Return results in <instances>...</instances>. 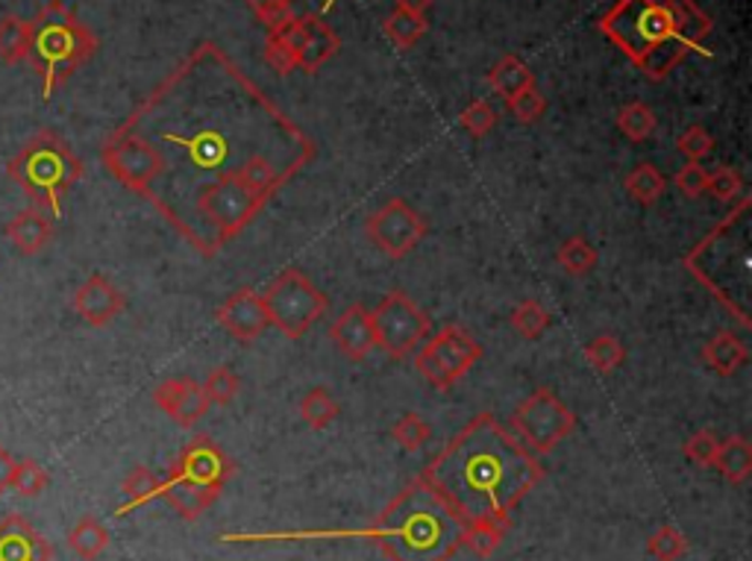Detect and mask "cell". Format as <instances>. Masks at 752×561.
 <instances>
[{
    "instance_id": "cell-1",
    "label": "cell",
    "mask_w": 752,
    "mask_h": 561,
    "mask_svg": "<svg viewBox=\"0 0 752 561\" xmlns=\"http://www.w3.org/2000/svg\"><path fill=\"white\" fill-rule=\"evenodd\" d=\"M541 476L533 450L482 414L432 458L423 479L462 520H512Z\"/></svg>"
},
{
    "instance_id": "cell-2",
    "label": "cell",
    "mask_w": 752,
    "mask_h": 561,
    "mask_svg": "<svg viewBox=\"0 0 752 561\" xmlns=\"http://www.w3.org/2000/svg\"><path fill=\"white\" fill-rule=\"evenodd\" d=\"M600 26L632 62L658 79L670 74L685 53L700 51L711 18L691 0H621Z\"/></svg>"
},
{
    "instance_id": "cell-3",
    "label": "cell",
    "mask_w": 752,
    "mask_h": 561,
    "mask_svg": "<svg viewBox=\"0 0 752 561\" xmlns=\"http://www.w3.org/2000/svg\"><path fill=\"white\" fill-rule=\"evenodd\" d=\"M464 524L436 494V488L420 476L394 497L374 529L379 550L391 561H450L462 547Z\"/></svg>"
},
{
    "instance_id": "cell-4",
    "label": "cell",
    "mask_w": 752,
    "mask_h": 561,
    "mask_svg": "<svg viewBox=\"0 0 752 561\" xmlns=\"http://www.w3.org/2000/svg\"><path fill=\"white\" fill-rule=\"evenodd\" d=\"M97 51V35L65 3L51 0L30 21V65L42 77V97L68 83Z\"/></svg>"
},
{
    "instance_id": "cell-5",
    "label": "cell",
    "mask_w": 752,
    "mask_h": 561,
    "mask_svg": "<svg viewBox=\"0 0 752 561\" xmlns=\"http://www.w3.org/2000/svg\"><path fill=\"white\" fill-rule=\"evenodd\" d=\"M9 180L21 185L26 201L51 218H62V197L83 180L86 168L56 130H39L7 162Z\"/></svg>"
},
{
    "instance_id": "cell-6",
    "label": "cell",
    "mask_w": 752,
    "mask_h": 561,
    "mask_svg": "<svg viewBox=\"0 0 752 561\" xmlns=\"http://www.w3.org/2000/svg\"><path fill=\"white\" fill-rule=\"evenodd\" d=\"M265 312L286 338L298 342L315 326L326 312V298L315 289V282L300 271H282L262 294Z\"/></svg>"
},
{
    "instance_id": "cell-7",
    "label": "cell",
    "mask_w": 752,
    "mask_h": 561,
    "mask_svg": "<svg viewBox=\"0 0 752 561\" xmlns=\"http://www.w3.org/2000/svg\"><path fill=\"white\" fill-rule=\"evenodd\" d=\"M480 359L482 347L476 338L464 333L462 326H444L415 353V368L429 386L447 391Z\"/></svg>"
},
{
    "instance_id": "cell-8",
    "label": "cell",
    "mask_w": 752,
    "mask_h": 561,
    "mask_svg": "<svg viewBox=\"0 0 752 561\" xmlns=\"http://www.w3.org/2000/svg\"><path fill=\"white\" fill-rule=\"evenodd\" d=\"M370 324H374L376 347L388 353L391 359H402L406 353L418 350L432 330L427 312L402 291H391L388 298H383L376 312H370Z\"/></svg>"
},
{
    "instance_id": "cell-9",
    "label": "cell",
    "mask_w": 752,
    "mask_h": 561,
    "mask_svg": "<svg viewBox=\"0 0 752 561\" xmlns=\"http://www.w3.org/2000/svg\"><path fill=\"white\" fill-rule=\"evenodd\" d=\"M512 427H515L526 447L547 456L573 432L577 418H573L568 406L561 403L559 397L541 388V391H535L529 400L517 406L515 414H512Z\"/></svg>"
},
{
    "instance_id": "cell-10",
    "label": "cell",
    "mask_w": 752,
    "mask_h": 561,
    "mask_svg": "<svg viewBox=\"0 0 752 561\" xmlns=\"http://www.w3.org/2000/svg\"><path fill=\"white\" fill-rule=\"evenodd\" d=\"M104 165L112 171V176L121 185H127L130 192L144 194L148 197L150 188L157 185L159 174H162V162H159V153L153 150L144 136H139L136 130H118L112 139L106 141L104 150Z\"/></svg>"
},
{
    "instance_id": "cell-11",
    "label": "cell",
    "mask_w": 752,
    "mask_h": 561,
    "mask_svg": "<svg viewBox=\"0 0 752 561\" xmlns=\"http://www.w3.org/2000/svg\"><path fill=\"white\" fill-rule=\"evenodd\" d=\"M427 236V224L402 197H391L368 218V238L388 259H402Z\"/></svg>"
},
{
    "instance_id": "cell-12",
    "label": "cell",
    "mask_w": 752,
    "mask_h": 561,
    "mask_svg": "<svg viewBox=\"0 0 752 561\" xmlns=\"http://www.w3.org/2000/svg\"><path fill=\"white\" fill-rule=\"evenodd\" d=\"M277 39L289 44L294 56H298V68L318 71L324 68L326 62L333 60L342 42L330 24H324L321 15H291L286 24L271 30Z\"/></svg>"
},
{
    "instance_id": "cell-13",
    "label": "cell",
    "mask_w": 752,
    "mask_h": 561,
    "mask_svg": "<svg viewBox=\"0 0 752 561\" xmlns=\"http://www.w3.org/2000/svg\"><path fill=\"white\" fill-rule=\"evenodd\" d=\"M233 474H236L233 458H229L215 441L206 439V435L194 439L192 444L180 453L174 467H171V476H176V479L203 485V488H210V492L218 494L224 492V485H227V479Z\"/></svg>"
},
{
    "instance_id": "cell-14",
    "label": "cell",
    "mask_w": 752,
    "mask_h": 561,
    "mask_svg": "<svg viewBox=\"0 0 752 561\" xmlns=\"http://www.w3.org/2000/svg\"><path fill=\"white\" fill-rule=\"evenodd\" d=\"M127 306V298L104 273H92L77 291H74V312H77L88 326H109L115 317L121 315Z\"/></svg>"
},
{
    "instance_id": "cell-15",
    "label": "cell",
    "mask_w": 752,
    "mask_h": 561,
    "mask_svg": "<svg viewBox=\"0 0 752 561\" xmlns=\"http://www.w3.org/2000/svg\"><path fill=\"white\" fill-rule=\"evenodd\" d=\"M218 324L236 342H256L271 326L268 312H265L262 294H256L254 289H241L236 294H229L218 309Z\"/></svg>"
},
{
    "instance_id": "cell-16",
    "label": "cell",
    "mask_w": 752,
    "mask_h": 561,
    "mask_svg": "<svg viewBox=\"0 0 752 561\" xmlns=\"http://www.w3.org/2000/svg\"><path fill=\"white\" fill-rule=\"evenodd\" d=\"M153 403L168 418H174L180 427H194L206 414V409H210V397L203 395V386H197L192 379L174 377L159 382L157 391H153Z\"/></svg>"
},
{
    "instance_id": "cell-17",
    "label": "cell",
    "mask_w": 752,
    "mask_h": 561,
    "mask_svg": "<svg viewBox=\"0 0 752 561\" xmlns=\"http://www.w3.org/2000/svg\"><path fill=\"white\" fill-rule=\"evenodd\" d=\"M330 338L339 347L344 359L365 362L376 350L374 324H370V312L365 306L344 309L342 315L335 317L330 326Z\"/></svg>"
},
{
    "instance_id": "cell-18",
    "label": "cell",
    "mask_w": 752,
    "mask_h": 561,
    "mask_svg": "<svg viewBox=\"0 0 752 561\" xmlns=\"http://www.w3.org/2000/svg\"><path fill=\"white\" fill-rule=\"evenodd\" d=\"M0 561H53V550L24 515L9 511L0 520Z\"/></svg>"
},
{
    "instance_id": "cell-19",
    "label": "cell",
    "mask_w": 752,
    "mask_h": 561,
    "mask_svg": "<svg viewBox=\"0 0 752 561\" xmlns=\"http://www.w3.org/2000/svg\"><path fill=\"white\" fill-rule=\"evenodd\" d=\"M7 238L21 256L42 253L44 247L53 241V218L39 206H30V209L18 212L15 218L9 220Z\"/></svg>"
},
{
    "instance_id": "cell-20",
    "label": "cell",
    "mask_w": 752,
    "mask_h": 561,
    "mask_svg": "<svg viewBox=\"0 0 752 561\" xmlns=\"http://www.w3.org/2000/svg\"><path fill=\"white\" fill-rule=\"evenodd\" d=\"M162 497L174 506L180 518L197 520L203 511L212 509V503L218 500V492H210L203 485L185 483V479L168 474V479H162Z\"/></svg>"
},
{
    "instance_id": "cell-21",
    "label": "cell",
    "mask_w": 752,
    "mask_h": 561,
    "mask_svg": "<svg viewBox=\"0 0 752 561\" xmlns=\"http://www.w3.org/2000/svg\"><path fill=\"white\" fill-rule=\"evenodd\" d=\"M746 359H750L746 344L741 342L735 333H729V330L711 335V342L702 347V362H706V368L715 370L718 377H732V374H738V370L746 365Z\"/></svg>"
},
{
    "instance_id": "cell-22",
    "label": "cell",
    "mask_w": 752,
    "mask_h": 561,
    "mask_svg": "<svg viewBox=\"0 0 752 561\" xmlns=\"http://www.w3.org/2000/svg\"><path fill=\"white\" fill-rule=\"evenodd\" d=\"M711 467H718L720 476L729 479L732 485H741L750 479L752 474V447L744 435H732L729 441H720L718 453Z\"/></svg>"
},
{
    "instance_id": "cell-23",
    "label": "cell",
    "mask_w": 752,
    "mask_h": 561,
    "mask_svg": "<svg viewBox=\"0 0 752 561\" xmlns=\"http://www.w3.org/2000/svg\"><path fill=\"white\" fill-rule=\"evenodd\" d=\"M508 524L512 520H468L462 532V547H468L480 559H488L506 541Z\"/></svg>"
},
{
    "instance_id": "cell-24",
    "label": "cell",
    "mask_w": 752,
    "mask_h": 561,
    "mask_svg": "<svg viewBox=\"0 0 752 561\" xmlns=\"http://www.w3.org/2000/svg\"><path fill=\"white\" fill-rule=\"evenodd\" d=\"M488 86L494 88L503 100H508V97L520 95L524 88L535 86V77L524 60H517V56H503V60L488 71Z\"/></svg>"
},
{
    "instance_id": "cell-25",
    "label": "cell",
    "mask_w": 752,
    "mask_h": 561,
    "mask_svg": "<svg viewBox=\"0 0 752 561\" xmlns=\"http://www.w3.org/2000/svg\"><path fill=\"white\" fill-rule=\"evenodd\" d=\"M68 547L83 561H95L97 555H104V550L109 547V532L97 518L86 515L74 524V529L68 532Z\"/></svg>"
},
{
    "instance_id": "cell-26",
    "label": "cell",
    "mask_w": 752,
    "mask_h": 561,
    "mask_svg": "<svg viewBox=\"0 0 752 561\" xmlns=\"http://www.w3.org/2000/svg\"><path fill=\"white\" fill-rule=\"evenodd\" d=\"M30 60V21L18 15L0 18V62L21 65Z\"/></svg>"
},
{
    "instance_id": "cell-27",
    "label": "cell",
    "mask_w": 752,
    "mask_h": 561,
    "mask_svg": "<svg viewBox=\"0 0 752 561\" xmlns=\"http://www.w3.org/2000/svg\"><path fill=\"white\" fill-rule=\"evenodd\" d=\"M665 188H667L665 174H662L656 165H649V162L635 165L630 171V176H626V192H630L632 201H638L641 206H653V203L662 201Z\"/></svg>"
},
{
    "instance_id": "cell-28",
    "label": "cell",
    "mask_w": 752,
    "mask_h": 561,
    "mask_svg": "<svg viewBox=\"0 0 752 561\" xmlns=\"http://www.w3.org/2000/svg\"><path fill=\"white\" fill-rule=\"evenodd\" d=\"M123 494H127V503L118 509V515H127V511L162 497V479L148 467H132L130 476L123 479Z\"/></svg>"
},
{
    "instance_id": "cell-29",
    "label": "cell",
    "mask_w": 752,
    "mask_h": 561,
    "mask_svg": "<svg viewBox=\"0 0 752 561\" xmlns=\"http://www.w3.org/2000/svg\"><path fill=\"white\" fill-rule=\"evenodd\" d=\"M339 414H342V406H339V400L326 388H312L300 400V418L312 430H326L330 423L339 421Z\"/></svg>"
},
{
    "instance_id": "cell-30",
    "label": "cell",
    "mask_w": 752,
    "mask_h": 561,
    "mask_svg": "<svg viewBox=\"0 0 752 561\" xmlns=\"http://www.w3.org/2000/svg\"><path fill=\"white\" fill-rule=\"evenodd\" d=\"M385 35L391 39L400 51H409L415 44L423 39L427 33V18L411 15V12H402V9H394L391 15L385 18Z\"/></svg>"
},
{
    "instance_id": "cell-31",
    "label": "cell",
    "mask_w": 752,
    "mask_h": 561,
    "mask_svg": "<svg viewBox=\"0 0 752 561\" xmlns=\"http://www.w3.org/2000/svg\"><path fill=\"white\" fill-rule=\"evenodd\" d=\"M656 127H658L656 112H653L647 104H641V100L626 104L621 112H617V130H621L630 141H635V144L647 141L649 136L656 132Z\"/></svg>"
},
{
    "instance_id": "cell-32",
    "label": "cell",
    "mask_w": 752,
    "mask_h": 561,
    "mask_svg": "<svg viewBox=\"0 0 752 561\" xmlns=\"http://www.w3.org/2000/svg\"><path fill=\"white\" fill-rule=\"evenodd\" d=\"M597 262H600V256H597V247L588 245L586 238L573 236L559 247L561 271H568L570 277H586V273L594 271Z\"/></svg>"
},
{
    "instance_id": "cell-33",
    "label": "cell",
    "mask_w": 752,
    "mask_h": 561,
    "mask_svg": "<svg viewBox=\"0 0 752 561\" xmlns=\"http://www.w3.org/2000/svg\"><path fill=\"white\" fill-rule=\"evenodd\" d=\"M550 324H552L550 312H547V306H541L538 300H524V303L512 312V326H515V333L520 335V338H529V342L541 338V335L550 330Z\"/></svg>"
},
{
    "instance_id": "cell-34",
    "label": "cell",
    "mask_w": 752,
    "mask_h": 561,
    "mask_svg": "<svg viewBox=\"0 0 752 561\" xmlns=\"http://www.w3.org/2000/svg\"><path fill=\"white\" fill-rule=\"evenodd\" d=\"M586 359L597 374H612L614 368H621L626 359L623 344L614 335H597L594 342L586 344Z\"/></svg>"
},
{
    "instance_id": "cell-35",
    "label": "cell",
    "mask_w": 752,
    "mask_h": 561,
    "mask_svg": "<svg viewBox=\"0 0 752 561\" xmlns=\"http://www.w3.org/2000/svg\"><path fill=\"white\" fill-rule=\"evenodd\" d=\"M391 435L402 450L415 453V450H420L429 439H432V427H429L427 418H420V414H415V412H406L394 421Z\"/></svg>"
},
{
    "instance_id": "cell-36",
    "label": "cell",
    "mask_w": 752,
    "mask_h": 561,
    "mask_svg": "<svg viewBox=\"0 0 752 561\" xmlns=\"http://www.w3.org/2000/svg\"><path fill=\"white\" fill-rule=\"evenodd\" d=\"M238 388H241L238 374L233 368H227V365L212 368L210 374H206V379H203V395L210 397V403L229 406L233 400H236Z\"/></svg>"
},
{
    "instance_id": "cell-37",
    "label": "cell",
    "mask_w": 752,
    "mask_h": 561,
    "mask_svg": "<svg viewBox=\"0 0 752 561\" xmlns=\"http://www.w3.org/2000/svg\"><path fill=\"white\" fill-rule=\"evenodd\" d=\"M51 485V476L44 471L35 458H21L15 462V471H12V488H15L21 497H39Z\"/></svg>"
},
{
    "instance_id": "cell-38",
    "label": "cell",
    "mask_w": 752,
    "mask_h": 561,
    "mask_svg": "<svg viewBox=\"0 0 752 561\" xmlns=\"http://www.w3.org/2000/svg\"><path fill=\"white\" fill-rule=\"evenodd\" d=\"M647 550L658 561H679L688 553V541H685V536L676 527H662L647 541Z\"/></svg>"
},
{
    "instance_id": "cell-39",
    "label": "cell",
    "mask_w": 752,
    "mask_h": 561,
    "mask_svg": "<svg viewBox=\"0 0 752 561\" xmlns=\"http://www.w3.org/2000/svg\"><path fill=\"white\" fill-rule=\"evenodd\" d=\"M506 106L508 112H512V118H517L520 123H535L544 112H547V100H544V95L535 86L524 88L520 95L508 97Z\"/></svg>"
},
{
    "instance_id": "cell-40",
    "label": "cell",
    "mask_w": 752,
    "mask_h": 561,
    "mask_svg": "<svg viewBox=\"0 0 752 561\" xmlns=\"http://www.w3.org/2000/svg\"><path fill=\"white\" fill-rule=\"evenodd\" d=\"M676 150H679L688 162H702V159L711 157V150H715V136H711L706 127H700V123H694V127H688V130L679 136Z\"/></svg>"
},
{
    "instance_id": "cell-41",
    "label": "cell",
    "mask_w": 752,
    "mask_h": 561,
    "mask_svg": "<svg viewBox=\"0 0 752 561\" xmlns=\"http://www.w3.org/2000/svg\"><path fill=\"white\" fill-rule=\"evenodd\" d=\"M462 127L471 132L473 139H485L497 127V109L485 100H473L462 112Z\"/></svg>"
},
{
    "instance_id": "cell-42",
    "label": "cell",
    "mask_w": 752,
    "mask_h": 561,
    "mask_svg": "<svg viewBox=\"0 0 752 561\" xmlns=\"http://www.w3.org/2000/svg\"><path fill=\"white\" fill-rule=\"evenodd\" d=\"M674 185L679 188L683 197L697 201V197L706 194V185H709V171H706L700 162H688V165H683V171L674 176Z\"/></svg>"
},
{
    "instance_id": "cell-43",
    "label": "cell",
    "mask_w": 752,
    "mask_h": 561,
    "mask_svg": "<svg viewBox=\"0 0 752 561\" xmlns=\"http://www.w3.org/2000/svg\"><path fill=\"white\" fill-rule=\"evenodd\" d=\"M247 7L254 9V15L268 26V33L277 30L280 24H286L291 18V7L294 0H247Z\"/></svg>"
},
{
    "instance_id": "cell-44",
    "label": "cell",
    "mask_w": 752,
    "mask_h": 561,
    "mask_svg": "<svg viewBox=\"0 0 752 561\" xmlns=\"http://www.w3.org/2000/svg\"><path fill=\"white\" fill-rule=\"evenodd\" d=\"M718 447H720V441H718V435L711 430H700V432H694L691 439L685 441V456L691 458L694 465H711L715 462V453H718Z\"/></svg>"
},
{
    "instance_id": "cell-45",
    "label": "cell",
    "mask_w": 752,
    "mask_h": 561,
    "mask_svg": "<svg viewBox=\"0 0 752 561\" xmlns=\"http://www.w3.org/2000/svg\"><path fill=\"white\" fill-rule=\"evenodd\" d=\"M265 62H268L277 74H291V71L298 68V56H294V51L273 33H268V39H265Z\"/></svg>"
},
{
    "instance_id": "cell-46",
    "label": "cell",
    "mask_w": 752,
    "mask_h": 561,
    "mask_svg": "<svg viewBox=\"0 0 752 561\" xmlns=\"http://www.w3.org/2000/svg\"><path fill=\"white\" fill-rule=\"evenodd\" d=\"M744 188V183H741V174H738L735 168H718V171H711L709 174V185H706V192H711L718 201H732L738 192Z\"/></svg>"
},
{
    "instance_id": "cell-47",
    "label": "cell",
    "mask_w": 752,
    "mask_h": 561,
    "mask_svg": "<svg viewBox=\"0 0 752 561\" xmlns=\"http://www.w3.org/2000/svg\"><path fill=\"white\" fill-rule=\"evenodd\" d=\"M12 471H15V458L9 456L7 447H0V497L12 488Z\"/></svg>"
},
{
    "instance_id": "cell-48",
    "label": "cell",
    "mask_w": 752,
    "mask_h": 561,
    "mask_svg": "<svg viewBox=\"0 0 752 561\" xmlns=\"http://www.w3.org/2000/svg\"><path fill=\"white\" fill-rule=\"evenodd\" d=\"M432 3H436V0H397V9H402V12H411V15L427 18V12L432 9Z\"/></svg>"
}]
</instances>
